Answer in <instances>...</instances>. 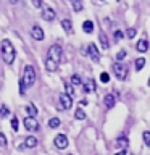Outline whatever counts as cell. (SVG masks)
I'll list each match as a JSON object with an SVG mask.
<instances>
[{
	"label": "cell",
	"mask_w": 150,
	"mask_h": 155,
	"mask_svg": "<svg viewBox=\"0 0 150 155\" xmlns=\"http://www.w3.org/2000/svg\"><path fill=\"white\" fill-rule=\"evenodd\" d=\"M15 47L13 44L8 41V39H3L2 41V60L5 61V65H11L15 61Z\"/></svg>",
	"instance_id": "cell-1"
},
{
	"label": "cell",
	"mask_w": 150,
	"mask_h": 155,
	"mask_svg": "<svg viewBox=\"0 0 150 155\" xmlns=\"http://www.w3.org/2000/svg\"><path fill=\"white\" fill-rule=\"evenodd\" d=\"M23 81L26 87H31L34 82H36V70H34L32 65H26L24 66V71H23Z\"/></svg>",
	"instance_id": "cell-2"
},
{
	"label": "cell",
	"mask_w": 150,
	"mask_h": 155,
	"mask_svg": "<svg viewBox=\"0 0 150 155\" xmlns=\"http://www.w3.org/2000/svg\"><path fill=\"white\" fill-rule=\"evenodd\" d=\"M113 71H115V74L119 81H124L126 78H128V66H126L124 63H119V61L113 63Z\"/></svg>",
	"instance_id": "cell-3"
},
{
	"label": "cell",
	"mask_w": 150,
	"mask_h": 155,
	"mask_svg": "<svg viewBox=\"0 0 150 155\" xmlns=\"http://www.w3.org/2000/svg\"><path fill=\"white\" fill-rule=\"evenodd\" d=\"M47 58H50V60L60 63V60H61V47L58 45V44H53V45H50V48H48V53H47Z\"/></svg>",
	"instance_id": "cell-4"
},
{
	"label": "cell",
	"mask_w": 150,
	"mask_h": 155,
	"mask_svg": "<svg viewBox=\"0 0 150 155\" xmlns=\"http://www.w3.org/2000/svg\"><path fill=\"white\" fill-rule=\"evenodd\" d=\"M87 55H89L95 63L100 61V52H99V48H97V45L94 42H90L89 45H87Z\"/></svg>",
	"instance_id": "cell-5"
},
{
	"label": "cell",
	"mask_w": 150,
	"mask_h": 155,
	"mask_svg": "<svg viewBox=\"0 0 150 155\" xmlns=\"http://www.w3.org/2000/svg\"><path fill=\"white\" fill-rule=\"evenodd\" d=\"M23 123H24V128L28 131H39V121L34 116H26Z\"/></svg>",
	"instance_id": "cell-6"
},
{
	"label": "cell",
	"mask_w": 150,
	"mask_h": 155,
	"mask_svg": "<svg viewBox=\"0 0 150 155\" xmlns=\"http://www.w3.org/2000/svg\"><path fill=\"white\" fill-rule=\"evenodd\" d=\"M60 107H58V108L60 110H70L71 108V105H73V97H70L65 92V94H60Z\"/></svg>",
	"instance_id": "cell-7"
},
{
	"label": "cell",
	"mask_w": 150,
	"mask_h": 155,
	"mask_svg": "<svg viewBox=\"0 0 150 155\" xmlns=\"http://www.w3.org/2000/svg\"><path fill=\"white\" fill-rule=\"evenodd\" d=\"M53 142H55V147L57 149H66L68 147V137L65 134H58V136H55V140H53Z\"/></svg>",
	"instance_id": "cell-8"
},
{
	"label": "cell",
	"mask_w": 150,
	"mask_h": 155,
	"mask_svg": "<svg viewBox=\"0 0 150 155\" xmlns=\"http://www.w3.org/2000/svg\"><path fill=\"white\" fill-rule=\"evenodd\" d=\"M31 36L32 39H36V41H44V31H42V28L41 26H37V24H34V26L31 28Z\"/></svg>",
	"instance_id": "cell-9"
},
{
	"label": "cell",
	"mask_w": 150,
	"mask_h": 155,
	"mask_svg": "<svg viewBox=\"0 0 150 155\" xmlns=\"http://www.w3.org/2000/svg\"><path fill=\"white\" fill-rule=\"evenodd\" d=\"M55 10H53L52 7H44L42 10V18L45 19V21H53L55 19Z\"/></svg>",
	"instance_id": "cell-10"
},
{
	"label": "cell",
	"mask_w": 150,
	"mask_h": 155,
	"mask_svg": "<svg viewBox=\"0 0 150 155\" xmlns=\"http://www.w3.org/2000/svg\"><path fill=\"white\" fill-rule=\"evenodd\" d=\"M103 104H105L106 108H113L115 104H116V97L113 94H106L105 99H103Z\"/></svg>",
	"instance_id": "cell-11"
},
{
	"label": "cell",
	"mask_w": 150,
	"mask_h": 155,
	"mask_svg": "<svg viewBox=\"0 0 150 155\" xmlns=\"http://www.w3.org/2000/svg\"><path fill=\"white\" fill-rule=\"evenodd\" d=\"M82 89H84V92H94L95 91V81L94 79H87L86 82H82Z\"/></svg>",
	"instance_id": "cell-12"
},
{
	"label": "cell",
	"mask_w": 150,
	"mask_h": 155,
	"mask_svg": "<svg viewBox=\"0 0 150 155\" xmlns=\"http://www.w3.org/2000/svg\"><path fill=\"white\" fill-rule=\"evenodd\" d=\"M137 50L140 52V53H144V52H147L148 50V41L145 37H142V39H139V42H137Z\"/></svg>",
	"instance_id": "cell-13"
},
{
	"label": "cell",
	"mask_w": 150,
	"mask_h": 155,
	"mask_svg": "<svg viewBox=\"0 0 150 155\" xmlns=\"http://www.w3.org/2000/svg\"><path fill=\"white\" fill-rule=\"evenodd\" d=\"M57 68H58V63H57V61L50 60V58H45V70H47L48 73L57 71Z\"/></svg>",
	"instance_id": "cell-14"
},
{
	"label": "cell",
	"mask_w": 150,
	"mask_h": 155,
	"mask_svg": "<svg viewBox=\"0 0 150 155\" xmlns=\"http://www.w3.org/2000/svg\"><path fill=\"white\" fill-rule=\"evenodd\" d=\"M37 142H39V140H37L36 137H34V136H28V137L24 139V145H26V147H29V149L36 147Z\"/></svg>",
	"instance_id": "cell-15"
},
{
	"label": "cell",
	"mask_w": 150,
	"mask_h": 155,
	"mask_svg": "<svg viewBox=\"0 0 150 155\" xmlns=\"http://www.w3.org/2000/svg\"><path fill=\"white\" fill-rule=\"evenodd\" d=\"M82 31H84L86 34L94 32V23H92L90 19H87V21H84V23H82Z\"/></svg>",
	"instance_id": "cell-16"
},
{
	"label": "cell",
	"mask_w": 150,
	"mask_h": 155,
	"mask_svg": "<svg viewBox=\"0 0 150 155\" xmlns=\"http://www.w3.org/2000/svg\"><path fill=\"white\" fill-rule=\"evenodd\" d=\"M61 28L65 29V31L68 32V34H71L73 32V23H71V19H61Z\"/></svg>",
	"instance_id": "cell-17"
},
{
	"label": "cell",
	"mask_w": 150,
	"mask_h": 155,
	"mask_svg": "<svg viewBox=\"0 0 150 155\" xmlns=\"http://www.w3.org/2000/svg\"><path fill=\"white\" fill-rule=\"evenodd\" d=\"M128 144H129V140H128V137H126V136H121V137L116 139V145H118V147H121V150H124L126 147H128Z\"/></svg>",
	"instance_id": "cell-18"
},
{
	"label": "cell",
	"mask_w": 150,
	"mask_h": 155,
	"mask_svg": "<svg viewBox=\"0 0 150 155\" xmlns=\"http://www.w3.org/2000/svg\"><path fill=\"white\" fill-rule=\"evenodd\" d=\"M26 111H28V116H34V118L37 116V108H36V105H34V104H29L26 107Z\"/></svg>",
	"instance_id": "cell-19"
},
{
	"label": "cell",
	"mask_w": 150,
	"mask_h": 155,
	"mask_svg": "<svg viewBox=\"0 0 150 155\" xmlns=\"http://www.w3.org/2000/svg\"><path fill=\"white\" fill-rule=\"evenodd\" d=\"M99 39H100V44H102V47L105 48H108L110 47V42H108V39H106V36H105V32H100V36H99Z\"/></svg>",
	"instance_id": "cell-20"
},
{
	"label": "cell",
	"mask_w": 150,
	"mask_h": 155,
	"mask_svg": "<svg viewBox=\"0 0 150 155\" xmlns=\"http://www.w3.org/2000/svg\"><path fill=\"white\" fill-rule=\"evenodd\" d=\"M134 65H135V70H137V71H140V70H142V68L145 66V58H142V57H140V58H137V60L134 61Z\"/></svg>",
	"instance_id": "cell-21"
},
{
	"label": "cell",
	"mask_w": 150,
	"mask_h": 155,
	"mask_svg": "<svg viewBox=\"0 0 150 155\" xmlns=\"http://www.w3.org/2000/svg\"><path fill=\"white\" fill-rule=\"evenodd\" d=\"M60 123H61V121L58 120V118H50V120H48V128H52V129H57L58 126H60Z\"/></svg>",
	"instance_id": "cell-22"
},
{
	"label": "cell",
	"mask_w": 150,
	"mask_h": 155,
	"mask_svg": "<svg viewBox=\"0 0 150 155\" xmlns=\"http://www.w3.org/2000/svg\"><path fill=\"white\" fill-rule=\"evenodd\" d=\"M8 115H10L8 107L5 104H2V105H0V118H5V116H8Z\"/></svg>",
	"instance_id": "cell-23"
},
{
	"label": "cell",
	"mask_w": 150,
	"mask_h": 155,
	"mask_svg": "<svg viewBox=\"0 0 150 155\" xmlns=\"http://www.w3.org/2000/svg\"><path fill=\"white\" fill-rule=\"evenodd\" d=\"M73 2V8H74V12H81L82 8H84V5H82L81 0H71Z\"/></svg>",
	"instance_id": "cell-24"
},
{
	"label": "cell",
	"mask_w": 150,
	"mask_h": 155,
	"mask_svg": "<svg viewBox=\"0 0 150 155\" xmlns=\"http://www.w3.org/2000/svg\"><path fill=\"white\" fill-rule=\"evenodd\" d=\"M135 34H137V29H135V28L126 29V37H128V39H134V37H135Z\"/></svg>",
	"instance_id": "cell-25"
},
{
	"label": "cell",
	"mask_w": 150,
	"mask_h": 155,
	"mask_svg": "<svg viewBox=\"0 0 150 155\" xmlns=\"http://www.w3.org/2000/svg\"><path fill=\"white\" fill-rule=\"evenodd\" d=\"M71 84L73 86H81L82 84V79L79 78V74H73L71 76Z\"/></svg>",
	"instance_id": "cell-26"
},
{
	"label": "cell",
	"mask_w": 150,
	"mask_h": 155,
	"mask_svg": "<svg viewBox=\"0 0 150 155\" xmlns=\"http://www.w3.org/2000/svg\"><path fill=\"white\" fill-rule=\"evenodd\" d=\"M142 139H144V144L147 145V147H150V131H144Z\"/></svg>",
	"instance_id": "cell-27"
},
{
	"label": "cell",
	"mask_w": 150,
	"mask_h": 155,
	"mask_svg": "<svg viewBox=\"0 0 150 155\" xmlns=\"http://www.w3.org/2000/svg\"><path fill=\"white\" fill-rule=\"evenodd\" d=\"M74 116H76V120H86V113H84V111H82L81 108H77V110H76Z\"/></svg>",
	"instance_id": "cell-28"
},
{
	"label": "cell",
	"mask_w": 150,
	"mask_h": 155,
	"mask_svg": "<svg viewBox=\"0 0 150 155\" xmlns=\"http://www.w3.org/2000/svg\"><path fill=\"white\" fill-rule=\"evenodd\" d=\"M113 36H115V39H116V41H121V39H123V37H124V32H123V31H121V29H116V31H115V34H113Z\"/></svg>",
	"instance_id": "cell-29"
},
{
	"label": "cell",
	"mask_w": 150,
	"mask_h": 155,
	"mask_svg": "<svg viewBox=\"0 0 150 155\" xmlns=\"http://www.w3.org/2000/svg\"><path fill=\"white\" fill-rule=\"evenodd\" d=\"M100 81H102V82H105V84H106V82L110 81V74H108V73H105V71H103V73L100 74Z\"/></svg>",
	"instance_id": "cell-30"
},
{
	"label": "cell",
	"mask_w": 150,
	"mask_h": 155,
	"mask_svg": "<svg viewBox=\"0 0 150 155\" xmlns=\"http://www.w3.org/2000/svg\"><path fill=\"white\" fill-rule=\"evenodd\" d=\"M24 92H26V84H24V81H23V78L21 79H19V94H24Z\"/></svg>",
	"instance_id": "cell-31"
},
{
	"label": "cell",
	"mask_w": 150,
	"mask_h": 155,
	"mask_svg": "<svg viewBox=\"0 0 150 155\" xmlns=\"http://www.w3.org/2000/svg\"><path fill=\"white\" fill-rule=\"evenodd\" d=\"M65 87H66V94H68V95H70V97L74 95V91H73V86H71V84H68V82H66Z\"/></svg>",
	"instance_id": "cell-32"
},
{
	"label": "cell",
	"mask_w": 150,
	"mask_h": 155,
	"mask_svg": "<svg viewBox=\"0 0 150 155\" xmlns=\"http://www.w3.org/2000/svg\"><path fill=\"white\" fill-rule=\"evenodd\" d=\"M126 55H128V53H126V50H119L118 53H116V60L121 61V60H123V58H124Z\"/></svg>",
	"instance_id": "cell-33"
},
{
	"label": "cell",
	"mask_w": 150,
	"mask_h": 155,
	"mask_svg": "<svg viewBox=\"0 0 150 155\" xmlns=\"http://www.w3.org/2000/svg\"><path fill=\"white\" fill-rule=\"evenodd\" d=\"M0 145H2V147H7V137H5L3 133H0Z\"/></svg>",
	"instance_id": "cell-34"
},
{
	"label": "cell",
	"mask_w": 150,
	"mask_h": 155,
	"mask_svg": "<svg viewBox=\"0 0 150 155\" xmlns=\"http://www.w3.org/2000/svg\"><path fill=\"white\" fill-rule=\"evenodd\" d=\"M18 118H15V116H13V118H11V128H13V131H18Z\"/></svg>",
	"instance_id": "cell-35"
},
{
	"label": "cell",
	"mask_w": 150,
	"mask_h": 155,
	"mask_svg": "<svg viewBox=\"0 0 150 155\" xmlns=\"http://www.w3.org/2000/svg\"><path fill=\"white\" fill-rule=\"evenodd\" d=\"M32 5H34L36 8H41V7H42V0H32Z\"/></svg>",
	"instance_id": "cell-36"
},
{
	"label": "cell",
	"mask_w": 150,
	"mask_h": 155,
	"mask_svg": "<svg viewBox=\"0 0 150 155\" xmlns=\"http://www.w3.org/2000/svg\"><path fill=\"white\" fill-rule=\"evenodd\" d=\"M79 105H81V107H86V105H87V100H86V99H84V100H81V102H79Z\"/></svg>",
	"instance_id": "cell-37"
},
{
	"label": "cell",
	"mask_w": 150,
	"mask_h": 155,
	"mask_svg": "<svg viewBox=\"0 0 150 155\" xmlns=\"http://www.w3.org/2000/svg\"><path fill=\"white\" fill-rule=\"evenodd\" d=\"M115 155H126V150H119V152H116Z\"/></svg>",
	"instance_id": "cell-38"
},
{
	"label": "cell",
	"mask_w": 150,
	"mask_h": 155,
	"mask_svg": "<svg viewBox=\"0 0 150 155\" xmlns=\"http://www.w3.org/2000/svg\"><path fill=\"white\" fill-rule=\"evenodd\" d=\"M10 3H13V5H15V3H18V0H10Z\"/></svg>",
	"instance_id": "cell-39"
},
{
	"label": "cell",
	"mask_w": 150,
	"mask_h": 155,
	"mask_svg": "<svg viewBox=\"0 0 150 155\" xmlns=\"http://www.w3.org/2000/svg\"><path fill=\"white\" fill-rule=\"evenodd\" d=\"M148 86H150V79H148Z\"/></svg>",
	"instance_id": "cell-40"
}]
</instances>
